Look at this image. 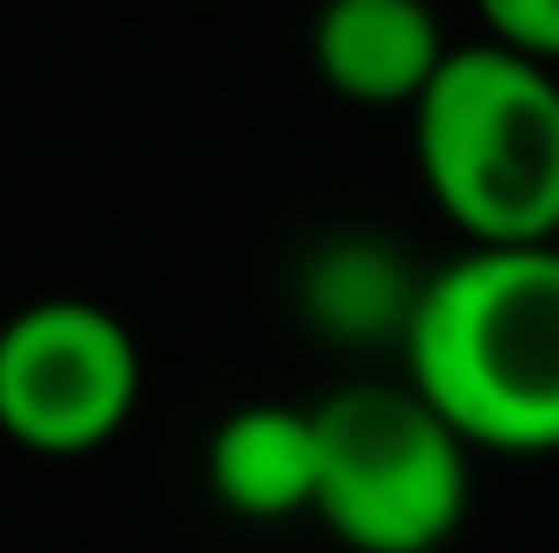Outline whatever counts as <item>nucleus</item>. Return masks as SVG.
Here are the masks:
<instances>
[{
    "instance_id": "obj_8",
    "label": "nucleus",
    "mask_w": 559,
    "mask_h": 553,
    "mask_svg": "<svg viewBox=\"0 0 559 553\" xmlns=\"http://www.w3.org/2000/svg\"><path fill=\"white\" fill-rule=\"evenodd\" d=\"M481 22H489V36L518 43V50L546 57L559 64V0H475Z\"/></svg>"
},
{
    "instance_id": "obj_5",
    "label": "nucleus",
    "mask_w": 559,
    "mask_h": 553,
    "mask_svg": "<svg viewBox=\"0 0 559 553\" xmlns=\"http://www.w3.org/2000/svg\"><path fill=\"white\" fill-rule=\"evenodd\" d=\"M453 43L425 0H326L312 22V64L355 107H418Z\"/></svg>"
},
{
    "instance_id": "obj_2",
    "label": "nucleus",
    "mask_w": 559,
    "mask_h": 553,
    "mask_svg": "<svg viewBox=\"0 0 559 553\" xmlns=\"http://www.w3.org/2000/svg\"><path fill=\"white\" fill-rule=\"evenodd\" d=\"M432 207L467 242H559V71L503 36L447 50L411 107Z\"/></svg>"
},
{
    "instance_id": "obj_4",
    "label": "nucleus",
    "mask_w": 559,
    "mask_h": 553,
    "mask_svg": "<svg viewBox=\"0 0 559 553\" xmlns=\"http://www.w3.org/2000/svg\"><path fill=\"white\" fill-rule=\"evenodd\" d=\"M142 404V348L93 298H36L0 327V433L28 455H93Z\"/></svg>"
},
{
    "instance_id": "obj_1",
    "label": "nucleus",
    "mask_w": 559,
    "mask_h": 553,
    "mask_svg": "<svg viewBox=\"0 0 559 553\" xmlns=\"http://www.w3.org/2000/svg\"><path fill=\"white\" fill-rule=\"evenodd\" d=\"M404 369L489 455H559V242H467L425 276Z\"/></svg>"
},
{
    "instance_id": "obj_6",
    "label": "nucleus",
    "mask_w": 559,
    "mask_h": 553,
    "mask_svg": "<svg viewBox=\"0 0 559 553\" xmlns=\"http://www.w3.org/2000/svg\"><path fill=\"white\" fill-rule=\"evenodd\" d=\"M205 483L234 518H298L319 504V419L290 404H241L205 440Z\"/></svg>"
},
{
    "instance_id": "obj_7",
    "label": "nucleus",
    "mask_w": 559,
    "mask_h": 553,
    "mask_svg": "<svg viewBox=\"0 0 559 553\" xmlns=\"http://www.w3.org/2000/svg\"><path fill=\"white\" fill-rule=\"evenodd\" d=\"M305 319L333 341H355V348H376V341H396L404 348L411 333V313L425 298V276H411L396 263L390 242H369V235H347V242H326V249L305 263Z\"/></svg>"
},
{
    "instance_id": "obj_3",
    "label": "nucleus",
    "mask_w": 559,
    "mask_h": 553,
    "mask_svg": "<svg viewBox=\"0 0 559 553\" xmlns=\"http://www.w3.org/2000/svg\"><path fill=\"white\" fill-rule=\"evenodd\" d=\"M319 419L312 518L355 553H439L467 518V440L418 384H347Z\"/></svg>"
}]
</instances>
